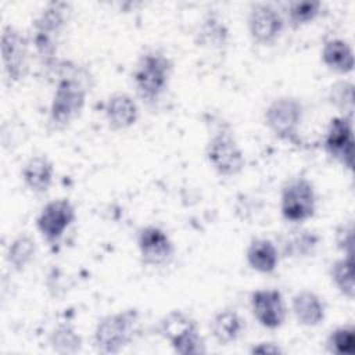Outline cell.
<instances>
[{
  "instance_id": "cell-3",
  "label": "cell",
  "mask_w": 355,
  "mask_h": 355,
  "mask_svg": "<svg viewBox=\"0 0 355 355\" xmlns=\"http://www.w3.org/2000/svg\"><path fill=\"white\" fill-rule=\"evenodd\" d=\"M173 64L171 58L158 49L144 51L133 69V83L137 96L147 104H155L166 92Z\"/></svg>"
},
{
  "instance_id": "cell-29",
  "label": "cell",
  "mask_w": 355,
  "mask_h": 355,
  "mask_svg": "<svg viewBox=\"0 0 355 355\" xmlns=\"http://www.w3.org/2000/svg\"><path fill=\"white\" fill-rule=\"evenodd\" d=\"M336 243L337 247L343 251L344 255H352L354 250V227L352 223H343L336 230Z\"/></svg>"
},
{
  "instance_id": "cell-1",
  "label": "cell",
  "mask_w": 355,
  "mask_h": 355,
  "mask_svg": "<svg viewBox=\"0 0 355 355\" xmlns=\"http://www.w3.org/2000/svg\"><path fill=\"white\" fill-rule=\"evenodd\" d=\"M49 71L55 73L57 86L53 93L49 122L61 129L69 125L83 110L89 92V73L85 68L57 60Z\"/></svg>"
},
{
  "instance_id": "cell-22",
  "label": "cell",
  "mask_w": 355,
  "mask_h": 355,
  "mask_svg": "<svg viewBox=\"0 0 355 355\" xmlns=\"http://www.w3.org/2000/svg\"><path fill=\"white\" fill-rule=\"evenodd\" d=\"M323 64L338 73H348L354 69V51L344 39H330L322 47Z\"/></svg>"
},
{
  "instance_id": "cell-14",
  "label": "cell",
  "mask_w": 355,
  "mask_h": 355,
  "mask_svg": "<svg viewBox=\"0 0 355 355\" xmlns=\"http://www.w3.org/2000/svg\"><path fill=\"white\" fill-rule=\"evenodd\" d=\"M251 311L258 323L275 330L283 326L287 318V306L283 294L276 288L255 290L250 298Z\"/></svg>"
},
{
  "instance_id": "cell-15",
  "label": "cell",
  "mask_w": 355,
  "mask_h": 355,
  "mask_svg": "<svg viewBox=\"0 0 355 355\" xmlns=\"http://www.w3.org/2000/svg\"><path fill=\"white\" fill-rule=\"evenodd\" d=\"M291 309L301 326L316 327L326 318V305L323 300L311 290H301L291 298Z\"/></svg>"
},
{
  "instance_id": "cell-7",
  "label": "cell",
  "mask_w": 355,
  "mask_h": 355,
  "mask_svg": "<svg viewBox=\"0 0 355 355\" xmlns=\"http://www.w3.org/2000/svg\"><path fill=\"white\" fill-rule=\"evenodd\" d=\"M263 119L268 129L276 137L298 143L300 126L304 119V105L295 97H277L266 107Z\"/></svg>"
},
{
  "instance_id": "cell-17",
  "label": "cell",
  "mask_w": 355,
  "mask_h": 355,
  "mask_svg": "<svg viewBox=\"0 0 355 355\" xmlns=\"http://www.w3.org/2000/svg\"><path fill=\"white\" fill-rule=\"evenodd\" d=\"M320 237L308 229H294L280 239V250L286 258L304 259L312 257L319 245Z\"/></svg>"
},
{
  "instance_id": "cell-27",
  "label": "cell",
  "mask_w": 355,
  "mask_h": 355,
  "mask_svg": "<svg viewBox=\"0 0 355 355\" xmlns=\"http://www.w3.org/2000/svg\"><path fill=\"white\" fill-rule=\"evenodd\" d=\"M327 348L336 355H351L355 351V329L351 324L338 326L327 337Z\"/></svg>"
},
{
  "instance_id": "cell-16",
  "label": "cell",
  "mask_w": 355,
  "mask_h": 355,
  "mask_svg": "<svg viewBox=\"0 0 355 355\" xmlns=\"http://www.w3.org/2000/svg\"><path fill=\"white\" fill-rule=\"evenodd\" d=\"M104 115L112 129L121 130L133 126L139 118L136 101L126 93H115L104 105Z\"/></svg>"
},
{
  "instance_id": "cell-19",
  "label": "cell",
  "mask_w": 355,
  "mask_h": 355,
  "mask_svg": "<svg viewBox=\"0 0 355 355\" xmlns=\"http://www.w3.org/2000/svg\"><path fill=\"white\" fill-rule=\"evenodd\" d=\"M211 334L220 345L237 341L245 329V320L234 309H225L214 315L209 323Z\"/></svg>"
},
{
  "instance_id": "cell-8",
  "label": "cell",
  "mask_w": 355,
  "mask_h": 355,
  "mask_svg": "<svg viewBox=\"0 0 355 355\" xmlns=\"http://www.w3.org/2000/svg\"><path fill=\"white\" fill-rule=\"evenodd\" d=\"M205 154L212 169L220 176H236L244 168V154L229 129L218 128L212 133Z\"/></svg>"
},
{
  "instance_id": "cell-20",
  "label": "cell",
  "mask_w": 355,
  "mask_h": 355,
  "mask_svg": "<svg viewBox=\"0 0 355 355\" xmlns=\"http://www.w3.org/2000/svg\"><path fill=\"white\" fill-rule=\"evenodd\" d=\"M245 259L251 269L268 275L276 270L280 259V252L273 241L259 237L251 240L245 251Z\"/></svg>"
},
{
  "instance_id": "cell-21",
  "label": "cell",
  "mask_w": 355,
  "mask_h": 355,
  "mask_svg": "<svg viewBox=\"0 0 355 355\" xmlns=\"http://www.w3.org/2000/svg\"><path fill=\"white\" fill-rule=\"evenodd\" d=\"M229 28L216 12H208L197 26L196 43L201 47L219 50L227 44Z\"/></svg>"
},
{
  "instance_id": "cell-11",
  "label": "cell",
  "mask_w": 355,
  "mask_h": 355,
  "mask_svg": "<svg viewBox=\"0 0 355 355\" xmlns=\"http://www.w3.org/2000/svg\"><path fill=\"white\" fill-rule=\"evenodd\" d=\"M323 147L326 153L340 162L344 168L354 166V128L352 118L340 115L330 119Z\"/></svg>"
},
{
  "instance_id": "cell-12",
  "label": "cell",
  "mask_w": 355,
  "mask_h": 355,
  "mask_svg": "<svg viewBox=\"0 0 355 355\" xmlns=\"http://www.w3.org/2000/svg\"><path fill=\"white\" fill-rule=\"evenodd\" d=\"M248 32L254 42L262 46L275 43L284 28V18L279 10L269 3H257L248 14Z\"/></svg>"
},
{
  "instance_id": "cell-2",
  "label": "cell",
  "mask_w": 355,
  "mask_h": 355,
  "mask_svg": "<svg viewBox=\"0 0 355 355\" xmlns=\"http://www.w3.org/2000/svg\"><path fill=\"white\" fill-rule=\"evenodd\" d=\"M72 7L67 1H51L44 6L33 21L32 43L44 68H50L57 61V47L64 32Z\"/></svg>"
},
{
  "instance_id": "cell-30",
  "label": "cell",
  "mask_w": 355,
  "mask_h": 355,
  "mask_svg": "<svg viewBox=\"0 0 355 355\" xmlns=\"http://www.w3.org/2000/svg\"><path fill=\"white\" fill-rule=\"evenodd\" d=\"M251 354H282L283 349L275 343H258L250 349Z\"/></svg>"
},
{
  "instance_id": "cell-13",
  "label": "cell",
  "mask_w": 355,
  "mask_h": 355,
  "mask_svg": "<svg viewBox=\"0 0 355 355\" xmlns=\"http://www.w3.org/2000/svg\"><path fill=\"white\" fill-rule=\"evenodd\" d=\"M137 247L140 258L151 266H162L171 262L175 247L168 233L155 225H147L137 233Z\"/></svg>"
},
{
  "instance_id": "cell-25",
  "label": "cell",
  "mask_w": 355,
  "mask_h": 355,
  "mask_svg": "<svg viewBox=\"0 0 355 355\" xmlns=\"http://www.w3.org/2000/svg\"><path fill=\"white\" fill-rule=\"evenodd\" d=\"M49 341L58 354H76L82 347V338L71 324H58L51 331Z\"/></svg>"
},
{
  "instance_id": "cell-26",
  "label": "cell",
  "mask_w": 355,
  "mask_h": 355,
  "mask_svg": "<svg viewBox=\"0 0 355 355\" xmlns=\"http://www.w3.org/2000/svg\"><path fill=\"white\" fill-rule=\"evenodd\" d=\"M322 10V3L316 0L291 1L287 6V19L291 26L300 28L311 24L318 18Z\"/></svg>"
},
{
  "instance_id": "cell-4",
  "label": "cell",
  "mask_w": 355,
  "mask_h": 355,
  "mask_svg": "<svg viewBox=\"0 0 355 355\" xmlns=\"http://www.w3.org/2000/svg\"><path fill=\"white\" fill-rule=\"evenodd\" d=\"M135 309L110 313L101 318L94 329V345L101 354H118L126 348L135 337L137 324Z\"/></svg>"
},
{
  "instance_id": "cell-6",
  "label": "cell",
  "mask_w": 355,
  "mask_h": 355,
  "mask_svg": "<svg viewBox=\"0 0 355 355\" xmlns=\"http://www.w3.org/2000/svg\"><path fill=\"white\" fill-rule=\"evenodd\" d=\"M316 211V191L311 180L304 176L288 179L280 193V212L284 220L302 223Z\"/></svg>"
},
{
  "instance_id": "cell-24",
  "label": "cell",
  "mask_w": 355,
  "mask_h": 355,
  "mask_svg": "<svg viewBox=\"0 0 355 355\" xmlns=\"http://www.w3.org/2000/svg\"><path fill=\"white\" fill-rule=\"evenodd\" d=\"M330 279L336 288L347 298L352 300L355 294L354 283V258L352 255H343L330 266Z\"/></svg>"
},
{
  "instance_id": "cell-5",
  "label": "cell",
  "mask_w": 355,
  "mask_h": 355,
  "mask_svg": "<svg viewBox=\"0 0 355 355\" xmlns=\"http://www.w3.org/2000/svg\"><path fill=\"white\" fill-rule=\"evenodd\" d=\"M159 334L176 354L200 355L205 352V343L198 331L197 322L182 311H172L161 319Z\"/></svg>"
},
{
  "instance_id": "cell-10",
  "label": "cell",
  "mask_w": 355,
  "mask_h": 355,
  "mask_svg": "<svg viewBox=\"0 0 355 355\" xmlns=\"http://www.w3.org/2000/svg\"><path fill=\"white\" fill-rule=\"evenodd\" d=\"M75 208L67 198L49 201L36 218V226L43 239L54 245L75 220Z\"/></svg>"
},
{
  "instance_id": "cell-9",
  "label": "cell",
  "mask_w": 355,
  "mask_h": 355,
  "mask_svg": "<svg viewBox=\"0 0 355 355\" xmlns=\"http://www.w3.org/2000/svg\"><path fill=\"white\" fill-rule=\"evenodd\" d=\"M1 64L6 78L11 82H19L28 71L29 40L15 26L7 25L1 31Z\"/></svg>"
},
{
  "instance_id": "cell-18",
  "label": "cell",
  "mask_w": 355,
  "mask_h": 355,
  "mask_svg": "<svg viewBox=\"0 0 355 355\" xmlns=\"http://www.w3.org/2000/svg\"><path fill=\"white\" fill-rule=\"evenodd\" d=\"M21 175L25 186L31 191L36 194H43L50 189L53 183L54 166L47 157L35 155L24 164Z\"/></svg>"
},
{
  "instance_id": "cell-23",
  "label": "cell",
  "mask_w": 355,
  "mask_h": 355,
  "mask_svg": "<svg viewBox=\"0 0 355 355\" xmlns=\"http://www.w3.org/2000/svg\"><path fill=\"white\" fill-rule=\"evenodd\" d=\"M36 251L37 247L35 239L28 233H21L10 243L6 252V259L14 270L22 272L26 266L32 263Z\"/></svg>"
},
{
  "instance_id": "cell-28",
  "label": "cell",
  "mask_w": 355,
  "mask_h": 355,
  "mask_svg": "<svg viewBox=\"0 0 355 355\" xmlns=\"http://www.w3.org/2000/svg\"><path fill=\"white\" fill-rule=\"evenodd\" d=\"M330 104L338 108L343 115L352 118L354 111V85L347 80H338L329 89Z\"/></svg>"
}]
</instances>
